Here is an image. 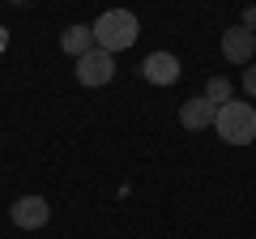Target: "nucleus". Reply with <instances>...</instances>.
Segmentation results:
<instances>
[{"instance_id": "f257e3e1", "label": "nucleus", "mask_w": 256, "mask_h": 239, "mask_svg": "<svg viewBox=\"0 0 256 239\" xmlns=\"http://www.w3.org/2000/svg\"><path fill=\"white\" fill-rule=\"evenodd\" d=\"M137 34H141V26H137V18L128 9H107L98 22H94V47H102V52H128V47L137 43Z\"/></svg>"}, {"instance_id": "f03ea898", "label": "nucleus", "mask_w": 256, "mask_h": 239, "mask_svg": "<svg viewBox=\"0 0 256 239\" xmlns=\"http://www.w3.org/2000/svg\"><path fill=\"white\" fill-rule=\"evenodd\" d=\"M214 132H218L226 146H252L256 141V107L252 102H222L218 120H214Z\"/></svg>"}, {"instance_id": "7ed1b4c3", "label": "nucleus", "mask_w": 256, "mask_h": 239, "mask_svg": "<svg viewBox=\"0 0 256 239\" xmlns=\"http://www.w3.org/2000/svg\"><path fill=\"white\" fill-rule=\"evenodd\" d=\"M111 77H116V56L111 52H102V47H94V52H86V56H77V82L82 86H107Z\"/></svg>"}, {"instance_id": "20e7f679", "label": "nucleus", "mask_w": 256, "mask_h": 239, "mask_svg": "<svg viewBox=\"0 0 256 239\" xmlns=\"http://www.w3.org/2000/svg\"><path fill=\"white\" fill-rule=\"evenodd\" d=\"M9 218H13V226H22V230H38L52 218V205H47L43 196H18V201L9 205Z\"/></svg>"}, {"instance_id": "39448f33", "label": "nucleus", "mask_w": 256, "mask_h": 239, "mask_svg": "<svg viewBox=\"0 0 256 239\" xmlns=\"http://www.w3.org/2000/svg\"><path fill=\"white\" fill-rule=\"evenodd\" d=\"M141 77H146L150 86H175L180 82V60H175L171 52H150L146 64H141Z\"/></svg>"}, {"instance_id": "423d86ee", "label": "nucleus", "mask_w": 256, "mask_h": 239, "mask_svg": "<svg viewBox=\"0 0 256 239\" xmlns=\"http://www.w3.org/2000/svg\"><path fill=\"white\" fill-rule=\"evenodd\" d=\"M256 52V34L248 26H230L226 34H222V56H226L230 64H248Z\"/></svg>"}, {"instance_id": "0eeeda50", "label": "nucleus", "mask_w": 256, "mask_h": 239, "mask_svg": "<svg viewBox=\"0 0 256 239\" xmlns=\"http://www.w3.org/2000/svg\"><path fill=\"white\" fill-rule=\"evenodd\" d=\"M214 120H218V107L210 98H188L180 102V124L188 132H201V128H214Z\"/></svg>"}, {"instance_id": "6e6552de", "label": "nucleus", "mask_w": 256, "mask_h": 239, "mask_svg": "<svg viewBox=\"0 0 256 239\" xmlns=\"http://www.w3.org/2000/svg\"><path fill=\"white\" fill-rule=\"evenodd\" d=\"M60 52H68L73 60L86 56V52H94V26H68L60 34Z\"/></svg>"}, {"instance_id": "1a4fd4ad", "label": "nucleus", "mask_w": 256, "mask_h": 239, "mask_svg": "<svg viewBox=\"0 0 256 239\" xmlns=\"http://www.w3.org/2000/svg\"><path fill=\"white\" fill-rule=\"evenodd\" d=\"M205 98H210L214 107L230 102V98H235V94H230V82H226V77H210V82H205Z\"/></svg>"}, {"instance_id": "9d476101", "label": "nucleus", "mask_w": 256, "mask_h": 239, "mask_svg": "<svg viewBox=\"0 0 256 239\" xmlns=\"http://www.w3.org/2000/svg\"><path fill=\"white\" fill-rule=\"evenodd\" d=\"M244 90H248V94H252V98H256V64H252V68H248V73H244Z\"/></svg>"}, {"instance_id": "9b49d317", "label": "nucleus", "mask_w": 256, "mask_h": 239, "mask_svg": "<svg viewBox=\"0 0 256 239\" xmlns=\"http://www.w3.org/2000/svg\"><path fill=\"white\" fill-rule=\"evenodd\" d=\"M244 26L256 34V4H248V9H244Z\"/></svg>"}, {"instance_id": "f8f14e48", "label": "nucleus", "mask_w": 256, "mask_h": 239, "mask_svg": "<svg viewBox=\"0 0 256 239\" xmlns=\"http://www.w3.org/2000/svg\"><path fill=\"white\" fill-rule=\"evenodd\" d=\"M0 52H4V30H0Z\"/></svg>"}, {"instance_id": "ddd939ff", "label": "nucleus", "mask_w": 256, "mask_h": 239, "mask_svg": "<svg viewBox=\"0 0 256 239\" xmlns=\"http://www.w3.org/2000/svg\"><path fill=\"white\" fill-rule=\"evenodd\" d=\"M9 4H26V0H9Z\"/></svg>"}]
</instances>
